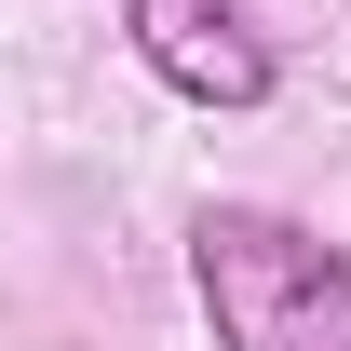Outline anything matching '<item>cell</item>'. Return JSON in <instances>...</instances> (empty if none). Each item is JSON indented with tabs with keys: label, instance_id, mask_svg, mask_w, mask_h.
<instances>
[{
	"label": "cell",
	"instance_id": "cell-1",
	"mask_svg": "<svg viewBox=\"0 0 351 351\" xmlns=\"http://www.w3.org/2000/svg\"><path fill=\"white\" fill-rule=\"evenodd\" d=\"M189 298L217 351H351V243L270 203H203L189 217Z\"/></svg>",
	"mask_w": 351,
	"mask_h": 351
},
{
	"label": "cell",
	"instance_id": "cell-2",
	"mask_svg": "<svg viewBox=\"0 0 351 351\" xmlns=\"http://www.w3.org/2000/svg\"><path fill=\"white\" fill-rule=\"evenodd\" d=\"M122 41L135 68L162 95H189V108H270L284 95V54H270V27L243 14V0H122Z\"/></svg>",
	"mask_w": 351,
	"mask_h": 351
}]
</instances>
